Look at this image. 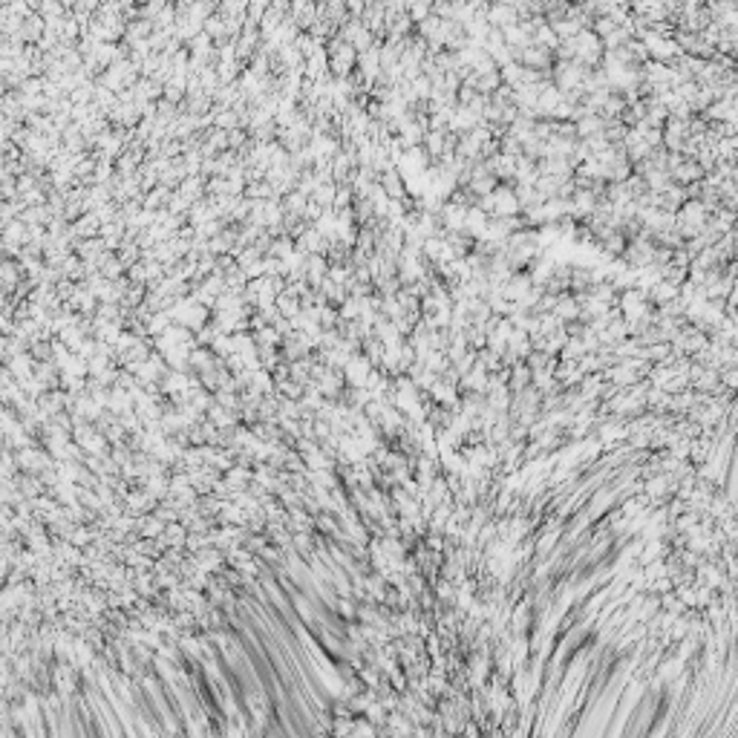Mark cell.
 Wrapping results in <instances>:
<instances>
[{"label": "cell", "mask_w": 738, "mask_h": 738, "mask_svg": "<svg viewBox=\"0 0 738 738\" xmlns=\"http://www.w3.org/2000/svg\"><path fill=\"white\" fill-rule=\"evenodd\" d=\"M326 52H329V73L335 78H352V73L358 69V50L343 38H329L326 41Z\"/></svg>", "instance_id": "cell-1"}, {"label": "cell", "mask_w": 738, "mask_h": 738, "mask_svg": "<svg viewBox=\"0 0 738 738\" xmlns=\"http://www.w3.org/2000/svg\"><path fill=\"white\" fill-rule=\"evenodd\" d=\"M171 318H173V323H182V326H187V329H194V332H199L205 323H208V306H202L194 295H185V297H179L171 308Z\"/></svg>", "instance_id": "cell-2"}, {"label": "cell", "mask_w": 738, "mask_h": 738, "mask_svg": "<svg viewBox=\"0 0 738 738\" xmlns=\"http://www.w3.org/2000/svg\"><path fill=\"white\" fill-rule=\"evenodd\" d=\"M603 55H606V43L594 29H583L574 38V61H580L586 66H597L603 61Z\"/></svg>", "instance_id": "cell-3"}, {"label": "cell", "mask_w": 738, "mask_h": 738, "mask_svg": "<svg viewBox=\"0 0 738 738\" xmlns=\"http://www.w3.org/2000/svg\"><path fill=\"white\" fill-rule=\"evenodd\" d=\"M646 43V50H649V61H660V64H672L678 55H681V46L675 38L669 35H660L655 29H649L644 38H640Z\"/></svg>", "instance_id": "cell-4"}, {"label": "cell", "mask_w": 738, "mask_h": 738, "mask_svg": "<svg viewBox=\"0 0 738 738\" xmlns=\"http://www.w3.org/2000/svg\"><path fill=\"white\" fill-rule=\"evenodd\" d=\"M338 38H343L346 43H352L358 52H367L369 46H375V43H378L375 32H369V29L364 27V23H361V17H352L349 23H343V27L338 29Z\"/></svg>", "instance_id": "cell-5"}, {"label": "cell", "mask_w": 738, "mask_h": 738, "mask_svg": "<svg viewBox=\"0 0 738 738\" xmlns=\"http://www.w3.org/2000/svg\"><path fill=\"white\" fill-rule=\"evenodd\" d=\"M522 66H531V69H542V73H548V69L554 66V50H548V46H539V43H531L525 46V50H519L516 58Z\"/></svg>", "instance_id": "cell-6"}, {"label": "cell", "mask_w": 738, "mask_h": 738, "mask_svg": "<svg viewBox=\"0 0 738 738\" xmlns=\"http://www.w3.org/2000/svg\"><path fill=\"white\" fill-rule=\"evenodd\" d=\"M361 23L375 32V38H387V6L381 0H367V6L361 12Z\"/></svg>", "instance_id": "cell-7"}, {"label": "cell", "mask_w": 738, "mask_h": 738, "mask_svg": "<svg viewBox=\"0 0 738 738\" xmlns=\"http://www.w3.org/2000/svg\"><path fill=\"white\" fill-rule=\"evenodd\" d=\"M704 217H707V208L701 202H686L678 211V228H681V234H693V236L701 234Z\"/></svg>", "instance_id": "cell-8"}, {"label": "cell", "mask_w": 738, "mask_h": 738, "mask_svg": "<svg viewBox=\"0 0 738 738\" xmlns=\"http://www.w3.org/2000/svg\"><path fill=\"white\" fill-rule=\"evenodd\" d=\"M289 17L297 23L300 32H308L318 23L320 12H318V0H292V12Z\"/></svg>", "instance_id": "cell-9"}, {"label": "cell", "mask_w": 738, "mask_h": 738, "mask_svg": "<svg viewBox=\"0 0 738 738\" xmlns=\"http://www.w3.org/2000/svg\"><path fill=\"white\" fill-rule=\"evenodd\" d=\"M522 20L519 9L511 6V3H490L488 6V23L496 29H508V27H516V23Z\"/></svg>", "instance_id": "cell-10"}, {"label": "cell", "mask_w": 738, "mask_h": 738, "mask_svg": "<svg viewBox=\"0 0 738 738\" xmlns=\"http://www.w3.org/2000/svg\"><path fill=\"white\" fill-rule=\"evenodd\" d=\"M479 118H482V115L476 113V110H470L467 104H456L447 127L453 130V133H470L473 127H479Z\"/></svg>", "instance_id": "cell-11"}, {"label": "cell", "mask_w": 738, "mask_h": 738, "mask_svg": "<svg viewBox=\"0 0 738 738\" xmlns=\"http://www.w3.org/2000/svg\"><path fill=\"white\" fill-rule=\"evenodd\" d=\"M439 220L447 231H464V220H467V208L459 202H447L439 208Z\"/></svg>", "instance_id": "cell-12"}, {"label": "cell", "mask_w": 738, "mask_h": 738, "mask_svg": "<svg viewBox=\"0 0 738 738\" xmlns=\"http://www.w3.org/2000/svg\"><path fill=\"white\" fill-rule=\"evenodd\" d=\"M329 240L315 228V225H306V231L297 236V248H303L306 254H326L329 251Z\"/></svg>", "instance_id": "cell-13"}, {"label": "cell", "mask_w": 738, "mask_h": 738, "mask_svg": "<svg viewBox=\"0 0 738 738\" xmlns=\"http://www.w3.org/2000/svg\"><path fill=\"white\" fill-rule=\"evenodd\" d=\"M43 32H46V20H43L38 12H32L29 17H23V27H20L17 38H20L23 43H41Z\"/></svg>", "instance_id": "cell-14"}, {"label": "cell", "mask_w": 738, "mask_h": 738, "mask_svg": "<svg viewBox=\"0 0 738 738\" xmlns=\"http://www.w3.org/2000/svg\"><path fill=\"white\" fill-rule=\"evenodd\" d=\"M17 462H20V467L23 470H29V473H38V470H50L52 467V459L46 456V453H41V450H20V456H17Z\"/></svg>", "instance_id": "cell-15"}, {"label": "cell", "mask_w": 738, "mask_h": 738, "mask_svg": "<svg viewBox=\"0 0 738 738\" xmlns=\"http://www.w3.org/2000/svg\"><path fill=\"white\" fill-rule=\"evenodd\" d=\"M329 76V52H326V46H320V50L315 55H308L306 58V78H326Z\"/></svg>", "instance_id": "cell-16"}, {"label": "cell", "mask_w": 738, "mask_h": 738, "mask_svg": "<svg viewBox=\"0 0 738 738\" xmlns=\"http://www.w3.org/2000/svg\"><path fill=\"white\" fill-rule=\"evenodd\" d=\"M655 254H658V251L644 240V236H640L637 243L629 246V254H626V257H629V263H632V266H640V269H644V266H652V263H655Z\"/></svg>", "instance_id": "cell-17"}, {"label": "cell", "mask_w": 738, "mask_h": 738, "mask_svg": "<svg viewBox=\"0 0 738 738\" xmlns=\"http://www.w3.org/2000/svg\"><path fill=\"white\" fill-rule=\"evenodd\" d=\"M73 231H76L78 240H90V236H99V234H101V220L95 217V211H87L84 217H78V220L73 222Z\"/></svg>", "instance_id": "cell-18"}, {"label": "cell", "mask_w": 738, "mask_h": 738, "mask_svg": "<svg viewBox=\"0 0 738 738\" xmlns=\"http://www.w3.org/2000/svg\"><path fill=\"white\" fill-rule=\"evenodd\" d=\"M153 32H156V23H153V20H148V17H136V20L127 23V35H125V41H127V43L150 41Z\"/></svg>", "instance_id": "cell-19"}, {"label": "cell", "mask_w": 738, "mask_h": 738, "mask_svg": "<svg viewBox=\"0 0 738 738\" xmlns=\"http://www.w3.org/2000/svg\"><path fill=\"white\" fill-rule=\"evenodd\" d=\"M531 285H534V280L531 277H525V274H516V277H508V283H505V295L511 297V300H525L528 295H531Z\"/></svg>", "instance_id": "cell-20"}, {"label": "cell", "mask_w": 738, "mask_h": 738, "mask_svg": "<svg viewBox=\"0 0 738 738\" xmlns=\"http://www.w3.org/2000/svg\"><path fill=\"white\" fill-rule=\"evenodd\" d=\"M171 197H173V187H168V185H156L153 190H148L145 194V208H150V211H162V208H168V202H171Z\"/></svg>", "instance_id": "cell-21"}, {"label": "cell", "mask_w": 738, "mask_h": 738, "mask_svg": "<svg viewBox=\"0 0 738 738\" xmlns=\"http://www.w3.org/2000/svg\"><path fill=\"white\" fill-rule=\"evenodd\" d=\"M205 32H208L213 41H225V38H228V20H225V15H222L220 9L205 20Z\"/></svg>", "instance_id": "cell-22"}, {"label": "cell", "mask_w": 738, "mask_h": 738, "mask_svg": "<svg viewBox=\"0 0 738 738\" xmlns=\"http://www.w3.org/2000/svg\"><path fill=\"white\" fill-rule=\"evenodd\" d=\"M0 274H3V289H6V295H12L17 285H20L23 269H20V263H15V260H6L3 269H0Z\"/></svg>", "instance_id": "cell-23"}, {"label": "cell", "mask_w": 738, "mask_h": 738, "mask_svg": "<svg viewBox=\"0 0 738 738\" xmlns=\"http://www.w3.org/2000/svg\"><path fill=\"white\" fill-rule=\"evenodd\" d=\"M335 197H338V182H320L312 194V199L320 208H335Z\"/></svg>", "instance_id": "cell-24"}, {"label": "cell", "mask_w": 738, "mask_h": 738, "mask_svg": "<svg viewBox=\"0 0 738 738\" xmlns=\"http://www.w3.org/2000/svg\"><path fill=\"white\" fill-rule=\"evenodd\" d=\"M23 27V15H17L12 6H3V12H0V29H3V35H17Z\"/></svg>", "instance_id": "cell-25"}, {"label": "cell", "mask_w": 738, "mask_h": 738, "mask_svg": "<svg viewBox=\"0 0 738 738\" xmlns=\"http://www.w3.org/2000/svg\"><path fill=\"white\" fill-rule=\"evenodd\" d=\"M127 505H130V508H127L130 513H148V511L156 505V499H153L148 490H141V493H130V496H127Z\"/></svg>", "instance_id": "cell-26"}, {"label": "cell", "mask_w": 738, "mask_h": 738, "mask_svg": "<svg viewBox=\"0 0 738 738\" xmlns=\"http://www.w3.org/2000/svg\"><path fill=\"white\" fill-rule=\"evenodd\" d=\"M433 6H436V0H407V12L416 20V27H418L424 17L433 15Z\"/></svg>", "instance_id": "cell-27"}, {"label": "cell", "mask_w": 738, "mask_h": 738, "mask_svg": "<svg viewBox=\"0 0 738 738\" xmlns=\"http://www.w3.org/2000/svg\"><path fill=\"white\" fill-rule=\"evenodd\" d=\"M551 27H554V32L560 35V41H565V38H577V35L583 32V27H580V23H577L574 17H562V20H554Z\"/></svg>", "instance_id": "cell-28"}, {"label": "cell", "mask_w": 738, "mask_h": 738, "mask_svg": "<svg viewBox=\"0 0 738 738\" xmlns=\"http://www.w3.org/2000/svg\"><path fill=\"white\" fill-rule=\"evenodd\" d=\"M246 197H248V199H271V197H277V194H274V187H271L266 179H257V182H248Z\"/></svg>", "instance_id": "cell-29"}, {"label": "cell", "mask_w": 738, "mask_h": 738, "mask_svg": "<svg viewBox=\"0 0 738 738\" xmlns=\"http://www.w3.org/2000/svg\"><path fill=\"white\" fill-rule=\"evenodd\" d=\"M577 312H580V306H577V300H571V297H560L557 306H554V315H557L560 320L577 318Z\"/></svg>", "instance_id": "cell-30"}, {"label": "cell", "mask_w": 738, "mask_h": 738, "mask_svg": "<svg viewBox=\"0 0 738 738\" xmlns=\"http://www.w3.org/2000/svg\"><path fill=\"white\" fill-rule=\"evenodd\" d=\"M594 32H597L600 38H609L614 29H617V20L611 17V15H600V17H594V27H591Z\"/></svg>", "instance_id": "cell-31"}, {"label": "cell", "mask_w": 738, "mask_h": 738, "mask_svg": "<svg viewBox=\"0 0 738 738\" xmlns=\"http://www.w3.org/2000/svg\"><path fill=\"white\" fill-rule=\"evenodd\" d=\"M269 6H271V0H248V17L260 23L263 15L269 12Z\"/></svg>", "instance_id": "cell-32"}, {"label": "cell", "mask_w": 738, "mask_h": 738, "mask_svg": "<svg viewBox=\"0 0 738 738\" xmlns=\"http://www.w3.org/2000/svg\"><path fill=\"white\" fill-rule=\"evenodd\" d=\"M352 197H355V187H349V185H338V197H335V211H341V208H349Z\"/></svg>", "instance_id": "cell-33"}, {"label": "cell", "mask_w": 738, "mask_h": 738, "mask_svg": "<svg viewBox=\"0 0 738 738\" xmlns=\"http://www.w3.org/2000/svg\"><path fill=\"white\" fill-rule=\"evenodd\" d=\"M343 3H346V9H349L352 17H361V12H364V6H367V0H343Z\"/></svg>", "instance_id": "cell-34"}, {"label": "cell", "mask_w": 738, "mask_h": 738, "mask_svg": "<svg viewBox=\"0 0 738 738\" xmlns=\"http://www.w3.org/2000/svg\"><path fill=\"white\" fill-rule=\"evenodd\" d=\"M464 3H470L473 9H488V6H490V0H464Z\"/></svg>", "instance_id": "cell-35"}, {"label": "cell", "mask_w": 738, "mask_h": 738, "mask_svg": "<svg viewBox=\"0 0 738 738\" xmlns=\"http://www.w3.org/2000/svg\"><path fill=\"white\" fill-rule=\"evenodd\" d=\"M61 3H64V6H66V9H76V6H78V3H81V0H61Z\"/></svg>", "instance_id": "cell-36"}, {"label": "cell", "mask_w": 738, "mask_h": 738, "mask_svg": "<svg viewBox=\"0 0 738 738\" xmlns=\"http://www.w3.org/2000/svg\"><path fill=\"white\" fill-rule=\"evenodd\" d=\"M113 3H118L122 9H127V6H133V3H136V0H113Z\"/></svg>", "instance_id": "cell-37"}, {"label": "cell", "mask_w": 738, "mask_h": 738, "mask_svg": "<svg viewBox=\"0 0 738 738\" xmlns=\"http://www.w3.org/2000/svg\"><path fill=\"white\" fill-rule=\"evenodd\" d=\"M136 3H148V0H136Z\"/></svg>", "instance_id": "cell-38"}]
</instances>
